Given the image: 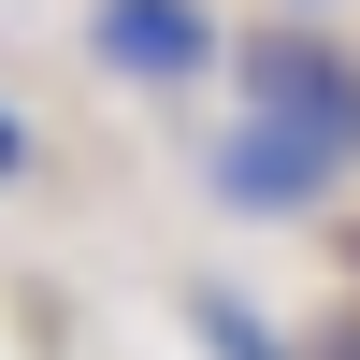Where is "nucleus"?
<instances>
[{
  "mask_svg": "<svg viewBox=\"0 0 360 360\" xmlns=\"http://www.w3.org/2000/svg\"><path fill=\"white\" fill-rule=\"evenodd\" d=\"M231 86H245V115L317 130L332 159H360V58L332 29H259V44H231Z\"/></svg>",
  "mask_w": 360,
  "mask_h": 360,
  "instance_id": "nucleus-1",
  "label": "nucleus"
},
{
  "mask_svg": "<svg viewBox=\"0 0 360 360\" xmlns=\"http://www.w3.org/2000/svg\"><path fill=\"white\" fill-rule=\"evenodd\" d=\"M332 188H346V159L317 130H274V115L202 130V202H231V217H317Z\"/></svg>",
  "mask_w": 360,
  "mask_h": 360,
  "instance_id": "nucleus-2",
  "label": "nucleus"
},
{
  "mask_svg": "<svg viewBox=\"0 0 360 360\" xmlns=\"http://www.w3.org/2000/svg\"><path fill=\"white\" fill-rule=\"evenodd\" d=\"M86 58H101L115 86H202L231 58V29L202 15V0H86Z\"/></svg>",
  "mask_w": 360,
  "mask_h": 360,
  "instance_id": "nucleus-3",
  "label": "nucleus"
},
{
  "mask_svg": "<svg viewBox=\"0 0 360 360\" xmlns=\"http://www.w3.org/2000/svg\"><path fill=\"white\" fill-rule=\"evenodd\" d=\"M188 332L217 346V360H288V332H274V317H259L231 274H217V288H188Z\"/></svg>",
  "mask_w": 360,
  "mask_h": 360,
  "instance_id": "nucleus-4",
  "label": "nucleus"
},
{
  "mask_svg": "<svg viewBox=\"0 0 360 360\" xmlns=\"http://www.w3.org/2000/svg\"><path fill=\"white\" fill-rule=\"evenodd\" d=\"M15 173H29V115L0 101V188H15Z\"/></svg>",
  "mask_w": 360,
  "mask_h": 360,
  "instance_id": "nucleus-5",
  "label": "nucleus"
},
{
  "mask_svg": "<svg viewBox=\"0 0 360 360\" xmlns=\"http://www.w3.org/2000/svg\"><path fill=\"white\" fill-rule=\"evenodd\" d=\"M303 15H332V0H288V29H303Z\"/></svg>",
  "mask_w": 360,
  "mask_h": 360,
  "instance_id": "nucleus-6",
  "label": "nucleus"
}]
</instances>
